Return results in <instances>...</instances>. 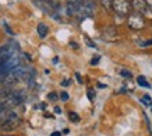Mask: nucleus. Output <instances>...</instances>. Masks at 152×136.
<instances>
[{"instance_id": "f8f14e48", "label": "nucleus", "mask_w": 152, "mask_h": 136, "mask_svg": "<svg viewBox=\"0 0 152 136\" xmlns=\"http://www.w3.org/2000/svg\"><path fill=\"white\" fill-rule=\"evenodd\" d=\"M112 1H113V0H101L102 6H103V7H105L106 10L112 9Z\"/></svg>"}, {"instance_id": "423d86ee", "label": "nucleus", "mask_w": 152, "mask_h": 136, "mask_svg": "<svg viewBox=\"0 0 152 136\" xmlns=\"http://www.w3.org/2000/svg\"><path fill=\"white\" fill-rule=\"evenodd\" d=\"M78 1L80 0H69L66 3V14L69 17L77 16V10H78Z\"/></svg>"}, {"instance_id": "20e7f679", "label": "nucleus", "mask_w": 152, "mask_h": 136, "mask_svg": "<svg viewBox=\"0 0 152 136\" xmlns=\"http://www.w3.org/2000/svg\"><path fill=\"white\" fill-rule=\"evenodd\" d=\"M127 25H129L131 30H135V31H138V30H142L145 27V20L141 14L138 13H131L129 16V20H127Z\"/></svg>"}, {"instance_id": "f257e3e1", "label": "nucleus", "mask_w": 152, "mask_h": 136, "mask_svg": "<svg viewBox=\"0 0 152 136\" xmlns=\"http://www.w3.org/2000/svg\"><path fill=\"white\" fill-rule=\"evenodd\" d=\"M95 10H96V3L94 0H80L75 17H78V20H85L88 17H92L95 14Z\"/></svg>"}, {"instance_id": "a211bd4d", "label": "nucleus", "mask_w": 152, "mask_h": 136, "mask_svg": "<svg viewBox=\"0 0 152 136\" xmlns=\"http://www.w3.org/2000/svg\"><path fill=\"white\" fill-rule=\"evenodd\" d=\"M99 61H101V56H94L92 58V61H91V65L92 66H95V65H98V63H99Z\"/></svg>"}, {"instance_id": "b1692460", "label": "nucleus", "mask_w": 152, "mask_h": 136, "mask_svg": "<svg viewBox=\"0 0 152 136\" xmlns=\"http://www.w3.org/2000/svg\"><path fill=\"white\" fill-rule=\"evenodd\" d=\"M55 112L56 114H60V112H61V108H60V107H55Z\"/></svg>"}, {"instance_id": "f03ea898", "label": "nucleus", "mask_w": 152, "mask_h": 136, "mask_svg": "<svg viewBox=\"0 0 152 136\" xmlns=\"http://www.w3.org/2000/svg\"><path fill=\"white\" fill-rule=\"evenodd\" d=\"M130 9H131V3L129 0H113L112 1V10L115 11L117 16H129Z\"/></svg>"}, {"instance_id": "5701e85b", "label": "nucleus", "mask_w": 152, "mask_h": 136, "mask_svg": "<svg viewBox=\"0 0 152 136\" xmlns=\"http://www.w3.org/2000/svg\"><path fill=\"white\" fill-rule=\"evenodd\" d=\"M75 77H77V81H78L80 84H83V79H81V76H80L78 73H75Z\"/></svg>"}, {"instance_id": "393cba45", "label": "nucleus", "mask_w": 152, "mask_h": 136, "mask_svg": "<svg viewBox=\"0 0 152 136\" xmlns=\"http://www.w3.org/2000/svg\"><path fill=\"white\" fill-rule=\"evenodd\" d=\"M70 45H71V48H74V49H77V48H78V45H77L75 42H70Z\"/></svg>"}, {"instance_id": "a878e982", "label": "nucleus", "mask_w": 152, "mask_h": 136, "mask_svg": "<svg viewBox=\"0 0 152 136\" xmlns=\"http://www.w3.org/2000/svg\"><path fill=\"white\" fill-rule=\"evenodd\" d=\"M145 1H147V4L149 6V9L152 10V0H145Z\"/></svg>"}, {"instance_id": "c85d7f7f", "label": "nucleus", "mask_w": 152, "mask_h": 136, "mask_svg": "<svg viewBox=\"0 0 152 136\" xmlns=\"http://www.w3.org/2000/svg\"><path fill=\"white\" fill-rule=\"evenodd\" d=\"M3 136H10V135H3Z\"/></svg>"}, {"instance_id": "f3484780", "label": "nucleus", "mask_w": 152, "mask_h": 136, "mask_svg": "<svg viewBox=\"0 0 152 136\" xmlns=\"http://www.w3.org/2000/svg\"><path fill=\"white\" fill-rule=\"evenodd\" d=\"M48 98L52 100V101H56V100L59 98V95H57L56 93H50V94H48Z\"/></svg>"}, {"instance_id": "bb28decb", "label": "nucleus", "mask_w": 152, "mask_h": 136, "mask_svg": "<svg viewBox=\"0 0 152 136\" xmlns=\"http://www.w3.org/2000/svg\"><path fill=\"white\" fill-rule=\"evenodd\" d=\"M52 136H61V133H60V132H53Z\"/></svg>"}, {"instance_id": "1a4fd4ad", "label": "nucleus", "mask_w": 152, "mask_h": 136, "mask_svg": "<svg viewBox=\"0 0 152 136\" xmlns=\"http://www.w3.org/2000/svg\"><path fill=\"white\" fill-rule=\"evenodd\" d=\"M10 112H11V108H6L3 111H0V128H1V125H3L6 121H7Z\"/></svg>"}, {"instance_id": "0eeeda50", "label": "nucleus", "mask_w": 152, "mask_h": 136, "mask_svg": "<svg viewBox=\"0 0 152 136\" xmlns=\"http://www.w3.org/2000/svg\"><path fill=\"white\" fill-rule=\"evenodd\" d=\"M102 34H103V39H107V41H115V39H117V37H119L117 31H116L113 27L105 28Z\"/></svg>"}, {"instance_id": "39448f33", "label": "nucleus", "mask_w": 152, "mask_h": 136, "mask_svg": "<svg viewBox=\"0 0 152 136\" xmlns=\"http://www.w3.org/2000/svg\"><path fill=\"white\" fill-rule=\"evenodd\" d=\"M131 7L135 10V13H138L144 17H152V10L149 9V6L147 4L145 0H133L131 1Z\"/></svg>"}, {"instance_id": "6e6552de", "label": "nucleus", "mask_w": 152, "mask_h": 136, "mask_svg": "<svg viewBox=\"0 0 152 136\" xmlns=\"http://www.w3.org/2000/svg\"><path fill=\"white\" fill-rule=\"evenodd\" d=\"M37 31H38V35H39V38H46L48 37V34H49V27H48L46 24H43V23H39L38 24V27H37Z\"/></svg>"}, {"instance_id": "aec40b11", "label": "nucleus", "mask_w": 152, "mask_h": 136, "mask_svg": "<svg viewBox=\"0 0 152 136\" xmlns=\"http://www.w3.org/2000/svg\"><path fill=\"white\" fill-rule=\"evenodd\" d=\"M88 98L91 100V101L95 98V91L94 90H88Z\"/></svg>"}, {"instance_id": "cd10ccee", "label": "nucleus", "mask_w": 152, "mask_h": 136, "mask_svg": "<svg viewBox=\"0 0 152 136\" xmlns=\"http://www.w3.org/2000/svg\"><path fill=\"white\" fill-rule=\"evenodd\" d=\"M151 112H152V103H151Z\"/></svg>"}, {"instance_id": "2eb2a0df", "label": "nucleus", "mask_w": 152, "mask_h": 136, "mask_svg": "<svg viewBox=\"0 0 152 136\" xmlns=\"http://www.w3.org/2000/svg\"><path fill=\"white\" fill-rule=\"evenodd\" d=\"M1 24H3V28H4V31H6V33L9 34V35H14L13 30H11V28H10V27H9V24L6 23V21H3V23H1Z\"/></svg>"}, {"instance_id": "dca6fc26", "label": "nucleus", "mask_w": 152, "mask_h": 136, "mask_svg": "<svg viewBox=\"0 0 152 136\" xmlns=\"http://www.w3.org/2000/svg\"><path fill=\"white\" fill-rule=\"evenodd\" d=\"M69 98H70V95L66 93V91H63V93L60 94V100H61V101H67Z\"/></svg>"}, {"instance_id": "412c9836", "label": "nucleus", "mask_w": 152, "mask_h": 136, "mask_svg": "<svg viewBox=\"0 0 152 136\" xmlns=\"http://www.w3.org/2000/svg\"><path fill=\"white\" fill-rule=\"evenodd\" d=\"M120 75L124 76V77H129V79H131V76H133L130 72H127V70H121V72H120Z\"/></svg>"}, {"instance_id": "4468645a", "label": "nucleus", "mask_w": 152, "mask_h": 136, "mask_svg": "<svg viewBox=\"0 0 152 136\" xmlns=\"http://www.w3.org/2000/svg\"><path fill=\"white\" fill-rule=\"evenodd\" d=\"M141 103H142L144 105H151L152 100H151V97H149V95H144L142 98H141Z\"/></svg>"}, {"instance_id": "7ed1b4c3", "label": "nucleus", "mask_w": 152, "mask_h": 136, "mask_svg": "<svg viewBox=\"0 0 152 136\" xmlns=\"http://www.w3.org/2000/svg\"><path fill=\"white\" fill-rule=\"evenodd\" d=\"M20 125H21V118H20L18 115H17V114L11 109V112H10L9 118H7V121L1 125V131H4V132L14 131V129H17Z\"/></svg>"}, {"instance_id": "9b49d317", "label": "nucleus", "mask_w": 152, "mask_h": 136, "mask_svg": "<svg viewBox=\"0 0 152 136\" xmlns=\"http://www.w3.org/2000/svg\"><path fill=\"white\" fill-rule=\"evenodd\" d=\"M69 118H70V121L74 122V123L80 122V115H78V114H75V112H70L69 114Z\"/></svg>"}, {"instance_id": "ddd939ff", "label": "nucleus", "mask_w": 152, "mask_h": 136, "mask_svg": "<svg viewBox=\"0 0 152 136\" xmlns=\"http://www.w3.org/2000/svg\"><path fill=\"white\" fill-rule=\"evenodd\" d=\"M138 45L141 48H147L152 45V39H148V41H138Z\"/></svg>"}, {"instance_id": "9d476101", "label": "nucleus", "mask_w": 152, "mask_h": 136, "mask_svg": "<svg viewBox=\"0 0 152 136\" xmlns=\"http://www.w3.org/2000/svg\"><path fill=\"white\" fill-rule=\"evenodd\" d=\"M137 83H138V86L144 87V89H149V87H151L149 83L147 81V79H145V76H138V77H137Z\"/></svg>"}, {"instance_id": "4be33fe9", "label": "nucleus", "mask_w": 152, "mask_h": 136, "mask_svg": "<svg viewBox=\"0 0 152 136\" xmlns=\"http://www.w3.org/2000/svg\"><path fill=\"white\" fill-rule=\"evenodd\" d=\"M70 84H71V80L70 79H66L61 81V86H63V87H67V86H70Z\"/></svg>"}, {"instance_id": "6ab92c4d", "label": "nucleus", "mask_w": 152, "mask_h": 136, "mask_svg": "<svg viewBox=\"0 0 152 136\" xmlns=\"http://www.w3.org/2000/svg\"><path fill=\"white\" fill-rule=\"evenodd\" d=\"M85 42L88 44V47H89V48H96V45H95V44H94L92 41H91L89 38H87V37H85Z\"/></svg>"}]
</instances>
